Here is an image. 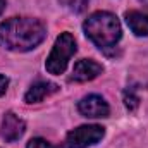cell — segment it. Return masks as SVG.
Listing matches in <instances>:
<instances>
[{
  "instance_id": "obj_1",
  "label": "cell",
  "mask_w": 148,
  "mask_h": 148,
  "mask_svg": "<svg viewBox=\"0 0 148 148\" xmlns=\"http://www.w3.org/2000/svg\"><path fill=\"white\" fill-rule=\"evenodd\" d=\"M47 36V28L33 17H10L0 24V45L14 52L36 48Z\"/></svg>"
},
{
  "instance_id": "obj_4",
  "label": "cell",
  "mask_w": 148,
  "mask_h": 148,
  "mask_svg": "<svg viewBox=\"0 0 148 148\" xmlns=\"http://www.w3.org/2000/svg\"><path fill=\"white\" fill-rule=\"evenodd\" d=\"M105 134V129L98 124H84L67 133L60 148H90L97 145Z\"/></svg>"
},
{
  "instance_id": "obj_2",
  "label": "cell",
  "mask_w": 148,
  "mask_h": 148,
  "mask_svg": "<svg viewBox=\"0 0 148 148\" xmlns=\"http://www.w3.org/2000/svg\"><path fill=\"white\" fill-rule=\"evenodd\" d=\"M84 35L90 38L100 50L115 47L122 36V28L119 19L105 10L93 12L83 24Z\"/></svg>"
},
{
  "instance_id": "obj_15",
  "label": "cell",
  "mask_w": 148,
  "mask_h": 148,
  "mask_svg": "<svg viewBox=\"0 0 148 148\" xmlns=\"http://www.w3.org/2000/svg\"><path fill=\"white\" fill-rule=\"evenodd\" d=\"M140 2H141L143 5H148V0H140Z\"/></svg>"
},
{
  "instance_id": "obj_6",
  "label": "cell",
  "mask_w": 148,
  "mask_h": 148,
  "mask_svg": "<svg viewBox=\"0 0 148 148\" xmlns=\"http://www.w3.org/2000/svg\"><path fill=\"white\" fill-rule=\"evenodd\" d=\"M77 110L81 112L84 117L98 119V117H109L110 107L100 95H88V97L79 100Z\"/></svg>"
},
{
  "instance_id": "obj_8",
  "label": "cell",
  "mask_w": 148,
  "mask_h": 148,
  "mask_svg": "<svg viewBox=\"0 0 148 148\" xmlns=\"http://www.w3.org/2000/svg\"><path fill=\"white\" fill-rule=\"evenodd\" d=\"M59 91V86L55 83H50V81H38L35 83L24 95V100L26 103H38L41 100H45L47 97L53 95Z\"/></svg>"
},
{
  "instance_id": "obj_7",
  "label": "cell",
  "mask_w": 148,
  "mask_h": 148,
  "mask_svg": "<svg viewBox=\"0 0 148 148\" xmlns=\"http://www.w3.org/2000/svg\"><path fill=\"white\" fill-rule=\"evenodd\" d=\"M102 73H103L102 64H98V62H95L91 59H83V60H77L74 64L71 79L77 81V83H84V81L95 79L97 76H100Z\"/></svg>"
},
{
  "instance_id": "obj_10",
  "label": "cell",
  "mask_w": 148,
  "mask_h": 148,
  "mask_svg": "<svg viewBox=\"0 0 148 148\" xmlns=\"http://www.w3.org/2000/svg\"><path fill=\"white\" fill-rule=\"evenodd\" d=\"M124 105L129 109V110H136L138 105H140V97L136 95V91L133 88H127L124 91Z\"/></svg>"
},
{
  "instance_id": "obj_11",
  "label": "cell",
  "mask_w": 148,
  "mask_h": 148,
  "mask_svg": "<svg viewBox=\"0 0 148 148\" xmlns=\"http://www.w3.org/2000/svg\"><path fill=\"white\" fill-rule=\"evenodd\" d=\"M88 2H90V0H60V3H62L64 7H67L69 10L77 12V14L83 12V10H86Z\"/></svg>"
},
{
  "instance_id": "obj_3",
  "label": "cell",
  "mask_w": 148,
  "mask_h": 148,
  "mask_svg": "<svg viewBox=\"0 0 148 148\" xmlns=\"http://www.w3.org/2000/svg\"><path fill=\"white\" fill-rule=\"evenodd\" d=\"M76 53V40L71 33H62L60 36L55 40V45L50 52V55L47 57L45 67L50 74H62L67 69V64Z\"/></svg>"
},
{
  "instance_id": "obj_5",
  "label": "cell",
  "mask_w": 148,
  "mask_h": 148,
  "mask_svg": "<svg viewBox=\"0 0 148 148\" xmlns=\"http://www.w3.org/2000/svg\"><path fill=\"white\" fill-rule=\"evenodd\" d=\"M24 131H26L24 121L19 115H16L14 112H5V115L2 119V126H0L2 140H5L7 143H14L24 134Z\"/></svg>"
},
{
  "instance_id": "obj_12",
  "label": "cell",
  "mask_w": 148,
  "mask_h": 148,
  "mask_svg": "<svg viewBox=\"0 0 148 148\" xmlns=\"http://www.w3.org/2000/svg\"><path fill=\"white\" fill-rule=\"evenodd\" d=\"M26 148H53V145L48 143V141L43 140V138H33V140L28 141V147Z\"/></svg>"
},
{
  "instance_id": "obj_13",
  "label": "cell",
  "mask_w": 148,
  "mask_h": 148,
  "mask_svg": "<svg viewBox=\"0 0 148 148\" xmlns=\"http://www.w3.org/2000/svg\"><path fill=\"white\" fill-rule=\"evenodd\" d=\"M7 86H9V79H7L5 76H2V74H0V97L7 91Z\"/></svg>"
},
{
  "instance_id": "obj_9",
  "label": "cell",
  "mask_w": 148,
  "mask_h": 148,
  "mask_svg": "<svg viewBox=\"0 0 148 148\" xmlns=\"http://www.w3.org/2000/svg\"><path fill=\"white\" fill-rule=\"evenodd\" d=\"M124 17H126V23H127L129 29L136 36H148V12L127 10L124 14Z\"/></svg>"
},
{
  "instance_id": "obj_14",
  "label": "cell",
  "mask_w": 148,
  "mask_h": 148,
  "mask_svg": "<svg viewBox=\"0 0 148 148\" xmlns=\"http://www.w3.org/2000/svg\"><path fill=\"white\" fill-rule=\"evenodd\" d=\"M5 5H7V2H5V0H0V16H2V12L5 10Z\"/></svg>"
}]
</instances>
